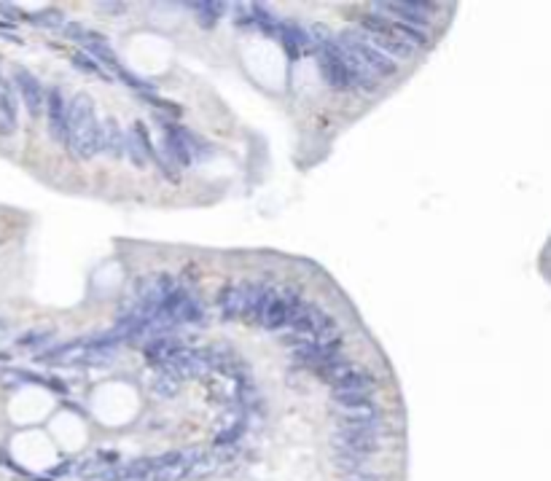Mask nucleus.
Wrapping results in <instances>:
<instances>
[{"mask_svg": "<svg viewBox=\"0 0 551 481\" xmlns=\"http://www.w3.org/2000/svg\"><path fill=\"white\" fill-rule=\"evenodd\" d=\"M97 113L89 94H76L67 103V140L65 146L73 150L76 159L89 162L97 153Z\"/></svg>", "mask_w": 551, "mask_h": 481, "instance_id": "nucleus-1", "label": "nucleus"}, {"mask_svg": "<svg viewBox=\"0 0 551 481\" xmlns=\"http://www.w3.org/2000/svg\"><path fill=\"white\" fill-rule=\"evenodd\" d=\"M337 44L342 51H347V54H352L355 60L361 62L377 81L380 78H393V75L398 73V62L384 57L377 46L368 44L361 30H342L337 35Z\"/></svg>", "mask_w": 551, "mask_h": 481, "instance_id": "nucleus-2", "label": "nucleus"}, {"mask_svg": "<svg viewBox=\"0 0 551 481\" xmlns=\"http://www.w3.org/2000/svg\"><path fill=\"white\" fill-rule=\"evenodd\" d=\"M306 307V301L302 299V293L296 288H280L272 293L269 304L264 307L259 323L266 328V331H280L285 326H291L296 317L302 315V309Z\"/></svg>", "mask_w": 551, "mask_h": 481, "instance_id": "nucleus-3", "label": "nucleus"}, {"mask_svg": "<svg viewBox=\"0 0 551 481\" xmlns=\"http://www.w3.org/2000/svg\"><path fill=\"white\" fill-rule=\"evenodd\" d=\"M288 328L293 331L296 345H302V342H328V339H337L339 323L337 317L328 315L325 309H318V307L306 304L302 309V315L296 317Z\"/></svg>", "mask_w": 551, "mask_h": 481, "instance_id": "nucleus-4", "label": "nucleus"}, {"mask_svg": "<svg viewBox=\"0 0 551 481\" xmlns=\"http://www.w3.org/2000/svg\"><path fill=\"white\" fill-rule=\"evenodd\" d=\"M315 60H318V68H320L323 81L337 91H347L352 89L350 84V68H347V60H344V51L337 46V38L331 44H323L315 49Z\"/></svg>", "mask_w": 551, "mask_h": 481, "instance_id": "nucleus-5", "label": "nucleus"}, {"mask_svg": "<svg viewBox=\"0 0 551 481\" xmlns=\"http://www.w3.org/2000/svg\"><path fill=\"white\" fill-rule=\"evenodd\" d=\"M377 14L384 11V16L396 19V22H403V25H412V27H428L430 16L436 11H441L439 3H420V0H401V3H374L371 6Z\"/></svg>", "mask_w": 551, "mask_h": 481, "instance_id": "nucleus-6", "label": "nucleus"}, {"mask_svg": "<svg viewBox=\"0 0 551 481\" xmlns=\"http://www.w3.org/2000/svg\"><path fill=\"white\" fill-rule=\"evenodd\" d=\"M156 124H159L162 137H164L162 140L164 143V153L175 162V167L183 169V167L194 165V156H191V129H186V127L164 119V116H159Z\"/></svg>", "mask_w": 551, "mask_h": 481, "instance_id": "nucleus-7", "label": "nucleus"}, {"mask_svg": "<svg viewBox=\"0 0 551 481\" xmlns=\"http://www.w3.org/2000/svg\"><path fill=\"white\" fill-rule=\"evenodd\" d=\"M342 345L344 339L337 336V339H328V342H302L291 349V358H296L299 363H304L309 368H320L328 361H334L342 355Z\"/></svg>", "mask_w": 551, "mask_h": 481, "instance_id": "nucleus-8", "label": "nucleus"}, {"mask_svg": "<svg viewBox=\"0 0 551 481\" xmlns=\"http://www.w3.org/2000/svg\"><path fill=\"white\" fill-rule=\"evenodd\" d=\"M14 86H16V100H22L27 113L30 116H41L44 108H46V91H44V84L25 68H16L14 70Z\"/></svg>", "mask_w": 551, "mask_h": 481, "instance_id": "nucleus-9", "label": "nucleus"}, {"mask_svg": "<svg viewBox=\"0 0 551 481\" xmlns=\"http://www.w3.org/2000/svg\"><path fill=\"white\" fill-rule=\"evenodd\" d=\"M124 153L132 159L135 167H148L153 162L156 148H153L151 135L143 127V121H132V127L124 132Z\"/></svg>", "mask_w": 551, "mask_h": 481, "instance_id": "nucleus-10", "label": "nucleus"}, {"mask_svg": "<svg viewBox=\"0 0 551 481\" xmlns=\"http://www.w3.org/2000/svg\"><path fill=\"white\" fill-rule=\"evenodd\" d=\"M164 368L183 382V379H200V376H205L210 366L205 361V352H197V349H178L175 355H169L167 361H164Z\"/></svg>", "mask_w": 551, "mask_h": 481, "instance_id": "nucleus-11", "label": "nucleus"}, {"mask_svg": "<svg viewBox=\"0 0 551 481\" xmlns=\"http://www.w3.org/2000/svg\"><path fill=\"white\" fill-rule=\"evenodd\" d=\"M44 110H46V127L51 140L65 146V140H67V103H65V94H62L60 86H54L46 94V108Z\"/></svg>", "mask_w": 551, "mask_h": 481, "instance_id": "nucleus-12", "label": "nucleus"}, {"mask_svg": "<svg viewBox=\"0 0 551 481\" xmlns=\"http://www.w3.org/2000/svg\"><path fill=\"white\" fill-rule=\"evenodd\" d=\"M334 449L337 451H355V454H377L382 449V441L374 433H363V430H350V428H339L334 433Z\"/></svg>", "mask_w": 551, "mask_h": 481, "instance_id": "nucleus-13", "label": "nucleus"}, {"mask_svg": "<svg viewBox=\"0 0 551 481\" xmlns=\"http://www.w3.org/2000/svg\"><path fill=\"white\" fill-rule=\"evenodd\" d=\"M275 35L283 41L285 51L291 54V60H302L306 51L312 49V38H309L306 27H302L299 22H291V19H280V27H277Z\"/></svg>", "mask_w": 551, "mask_h": 481, "instance_id": "nucleus-14", "label": "nucleus"}, {"mask_svg": "<svg viewBox=\"0 0 551 481\" xmlns=\"http://www.w3.org/2000/svg\"><path fill=\"white\" fill-rule=\"evenodd\" d=\"M331 387H334V392H374L377 379H374L371 371H366L363 366L355 363L352 368H347L339 379L331 382Z\"/></svg>", "mask_w": 551, "mask_h": 481, "instance_id": "nucleus-15", "label": "nucleus"}, {"mask_svg": "<svg viewBox=\"0 0 551 481\" xmlns=\"http://www.w3.org/2000/svg\"><path fill=\"white\" fill-rule=\"evenodd\" d=\"M97 150H103L110 159L124 156V129L116 119H105L97 127Z\"/></svg>", "mask_w": 551, "mask_h": 481, "instance_id": "nucleus-16", "label": "nucleus"}, {"mask_svg": "<svg viewBox=\"0 0 551 481\" xmlns=\"http://www.w3.org/2000/svg\"><path fill=\"white\" fill-rule=\"evenodd\" d=\"M19 129V100L8 84H0V137H11Z\"/></svg>", "mask_w": 551, "mask_h": 481, "instance_id": "nucleus-17", "label": "nucleus"}, {"mask_svg": "<svg viewBox=\"0 0 551 481\" xmlns=\"http://www.w3.org/2000/svg\"><path fill=\"white\" fill-rule=\"evenodd\" d=\"M272 293H275V288L269 286V283H261V280L247 283L245 304H242V315L240 317H245V320H259L261 312H264V307H266L269 299H272Z\"/></svg>", "mask_w": 551, "mask_h": 481, "instance_id": "nucleus-18", "label": "nucleus"}, {"mask_svg": "<svg viewBox=\"0 0 551 481\" xmlns=\"http://www.w3.org/2000/svg\"><path fill=\"white\" fill-rule=\"evenodd\" d=\"M245 288H247V280H240V283H231V286H226L221 293H218V309H221V317L229 320V317L242 315Z\"/></svg>", "mask_w": 551, "mask_h": 481, "instance_id": "nucleus-19", "label": "nucleus"}, {"mask_svg": "<svg viewBox=\"0 0 551 481\" xmlns=\"http://www.w3.org/2000/svg\"><path fill=\"white\" fill-rule=\"evenodd\" d=\"M81 46H84V54H89L94 62L108 65V68H116V51H113V46L108 44L105 35L86 30V35L81 38Z\"/></svg>", "mask_w": 551, "mask_h": 481, "instance_id": "nucleus-20", "label": "nucleus"}, {"mask_svg": "<svg viewBox=\"0 0 551 481\" xmlns=\"http://www.w3.org/2000/svg\"><path fill=\"white\" fill-rule=\"evenodd\" d=\"M188 8L194 11V19L200 22V27H215L218 19L226 14V6L223 3H188Z\"/></svg>", "mask_w": 551, "mask_h": 481, "instance_id": "nucleus-21", "label": "nucleus"}, {"mask_svg": "<svg viewBox=\"0 0 551 481\" xmlns=\"http://www.w3.org/2000/svg\"><path fill=\"white\" fill-rule=\"evenodd\" d=\"M181 347L175 345L169 336H151V342L145 345V355H148V361H153V363H164L169 358V355H175Z\"/></svg>", "mask_w": 551, "mask_h": 481, "instance_id": "nucleus-22", "label": "nucleus"}, {"mask_svg": "<svg viewBox=\"0 0 551 481\" xmlns=\"http://www.w3.org/2000/svg\"><path fill=\"white\" fill-rule=\"evenodd\" d=\"M151 387L159 398H175V395L181 392V379H178L175 374H169L167 368H164V371H159V374H156Z\"/></svg>", "mask_w": 551, "mask_h": 481, "instance_id": "nucleus-23", "label": "nucleus"}, {"mask_svg": "<svg viewBox=\"0 0 551 481\" xmlns=\"http://www.w3.org/2000/svg\"><path fill=\"white\" fill-rule=\"evenodd\" d=\"M334 404H337L342 411H344V409L371 406V404H374V395H371V392H334Z\"/></svg>", "mask_w": 551, "mask_h": 481, "instance_id": "nucleus-24", "label": "nucleus"}, {"mask_svg": "<svg viewBox=\"0 0 551 481\" xmlns=\"http://www.w3.org/2000/svg\"><path fill=\"white\" fill-rule=\"evenodd\" d=\"M205 323V307L200 301L188 299L178 312V326H200Z\"/></svg>", "mask_w": 551, "mask_h": 481, "instance_id": "nucleus-25", "label": "nucleus"}, {"mask_svg": "<svg viewBox=\"0 0 551 481\" xmlns=\"http://www.w3.org/2000/svg\"><path fill=\"white\" fill-rule=\"evenodd\" d=\"M368 457L366 454H355V451H337V468L350 470V473H366Z\"/></svg>", "mask_w": 551, "mask_h": 481, "instance_id": "nucleus-26", "label": "nucleus"}, {"mask_svg": "<svg viewBox=\"0 0 551 481\" xmlns=\"http://www.w3.org/2000/svg\"><path fill=\"white\" fill-rule=\"evenodd\" d=\"M32 25H41V27H51V30H57L60 25H65V14H62L60 8H48V11H41V14L30 16Z\"/></svg>", "mask_w": 551, "mask_h": 481, "instance_id": "nucleus-27", "label": "nucleus"}, {"mask_svg": "<svg viewBox=\"0 0 551 481\" xmlns=\"http://www.w3.org/2000/svg\"><path fill=\"white\" fill-rule=\"evenodd\" d=\"M73 65H76L78 70L81 73H86V75H100V78H108L105 75V70H103V65L100 62H94L89 54H84V51H78L76 57H73Z\"/></svg>", "mask_w": 551, "mask_h": 481, "instance_id": "nucleus-28", "label": "nucleus"}, {"mask_svg": "<svg viewBox=\"0 0 551 481\" xmlns=\"http://www.w3.org/2000/svg\"><path fill=\"white\" fill-rule=\"evenodd\" d=\"M116 75H119V81H124V84H127V86H132V89L151 91V84H148V81H143V78H138L135 73H129L127 68H119V65H116Z\"/></svg>", "mask_w": 551, "mask_h": 481, "instance_id": "nucleus-29", "label": "nucleus"}, {"mask_svg": "<svg viewBox=\"0 0 551 481\" xmlns=\"http://www.w3.org/2000/svg\"><path fill=\"white\" fill-rule=\"evenodd\" d=\"M48 339H51V333L48 331H38V333H27V339H19V345L22 347H41V345H46Z\"/></svg>", "mask_w": 551, "mask_h": 481, "instance_id": "nucleus-30", "label": "nucleus"}, {"mask_svg": "<svg viewBox=\"0 0 551 481\" xmlns=\"http://www.w3.org/2000/svg\"><path fill=\"white\" fill-rule=\"evenodd\" d=\"M65 35H67L70 41H78V44H81V38L86 35V27H84L81 22H65Z\"/></svg>", "mask_w": 551, "mask_h": 481, "instance_id": "nucleus-31", "label": "nucleus"}, {"mask_svg": "<svg viewBox=\"0 0 551 481\" xmlns=\"http://www.w3.org/2000/svg\"><path fill=\"white\" fill-rule=\"evenodd\" d=\"M97 8H100V11H110V14L116 16V14H124V11H127V3H100Z\"/></svg>", "mask_w": 551, "mask_h": 481, "instance_id": "nucleus-32", "label": "nucleus"}, {"mask_svg": "<svg viewBox=\"0 0 551 481\" xmlns=\"http://www.w3.org/2000/svg\"><path fill=\"white\" fill-rule=\"evenodd\" d=\"M347 481H384L382 476H374V473H352Z\"/></svg>", "mask_w": 551, "mask_h": 481, "instance_id": "nucleus-33", "label": "nucleus"}, {"mask_svg": "<svg viewBox=\"0 0 551 481\" xmlns=\"http://www.w3.org/2000/svg\"><path fill=\"white\" fill-rule=\"evenodd\" d=\"M0 84H3V75H0Z\"/></svg>", "mask_w": 551, "mask_h": 481, "instance_id": "nucleus-34", "label": "nucleus"}]
</instances>
